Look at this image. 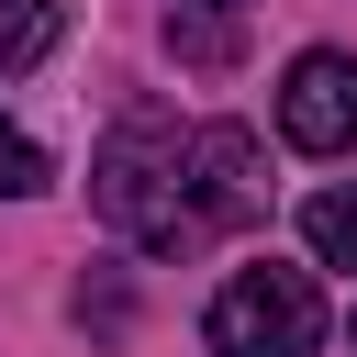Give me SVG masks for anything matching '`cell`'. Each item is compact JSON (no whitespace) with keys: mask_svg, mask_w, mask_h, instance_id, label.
I'll return each instance as SVG.
<instances>
[{"mask_svg":"<svg viewBox=\"0 0 357 357\" xmlns=\"http://www.w3.org/2000/svg\"><path fill=\"white\" fill-rule=\"evenodd\" d=\"M346 335H357V324H346Z\"/></svg>","mask_w":357,"mask_h":357,"instance_id":"10","label":"cell"},{"mask_svg":"<svg viewBox=\"0 0 357 357\" xmlns=\"http://www.w3.org/2000/svg\"><path fill=\"white\" fill-rule=\"evenodd\" d=\"M190 201H201V234H234L268 212V178H257V134L245 123H201L190 134Z\"/></svg>","mask_w":357,"mask_h":357,"instance_id":"4","label":"cell"},{"mask_svg":"<svg viewBox=\"0 0 357 357\" xmlns=\"http://www.w3.org/2000/svg\"><path fill=\"white\" fill-rule=\"evenodd\" d=\"M89 201H100V223L123 234V245H145V257H190L201 245V201H190V134L178 123H112V145H100V167H89Z\"/></svg>","mask_w":357,"mask_h":357,"instance_id":"1","label":"cell"},{"mask_svg":"<svg viewBox=\"0 0 357 357\" xmlns=\"http://www.w3.org/2000/svg\"><path fill=\"white\" fill-rule=\"evenodd\" d=\"M178 11H245V0H178Z\"/></svg>","mask_w":357,"mask_h":357,"instance_id":"9","label":"cell"},{"mask_svg":"<svg viewBox=\"0 0 357 357\" xmlns=\"http://www.w3.org/2000/svg\"><path fill=\"white\" fill-rule=\"evenodd\" d=\"M301 245H312L324 268H357V178H335V190L301 201Z\"/></svg>","mask_w":357,"mask_h":357,"instance_id":"6","label":"cell"},{"mask_svg":"<svg viewBox=\"0 0 357 357\" xmlns=\"http://www.w3.org/2000/svg\"><path fill=\"white\" fill-rule=\"evenodd\" d=\"M56 33H67V0H0V78L45 67V56H56Z\"/></svg>","mask_w":357,"mask_h":357,"instance_id":"5","label":"cell"},{"mask_svg":"<svg viewBox=\"0 0 357 357\" xmlns=\"http://www.w3.org/2000/svg\"><path fill=\"white\" fill-rule=\"evenodd\" d=\"M279 134H290L301 156H346V145H357V56H335V45L290 56V78H279Z\"/></svg>","mask_w":357,"mask_h":357,"instance_id":"3","label":"cell"},{"mask_svg":"<svg viewBox=\"0 0 357 357\" xmlns=\"http://www.w3.org/2000/svg\"><path fill=\"white\" fill-rule=\"evenodd\" d=\"M201 335H212V357H312L324 346V290H312V268H279V257L234 268L212 290Z\"/></svg>","mask_w":357,"mask_h":357,"instance_id":"2","label":"cell"},{"mask_svg":"<svg viewBox=\"0 0 357 357\" xmlns=\"http://www.w3.org/2000/svg\"><path fill=\"white\" fill-rule=\"evenodd\" d=\"M167 56H190V67H234V11H167Z\"/></svg>","mask_w":357,"mask_h":357,"instance_id":"7","label":"cell"},{"mask_svg":"<svg viewBox=\"0 0 357 357\" xmlns=\"http://www.w3.org/2000/svg\"><path fill=\"white\" fill-rule=\"evenodd\" d=\"M45 178H56V167H45V145H33V134H11V123H0V190H11V201H33V190H45Z\"/></svg>","mask_w":357,"mask_h":357,"instance_id":"8","label":"cell"}]
</instances>
